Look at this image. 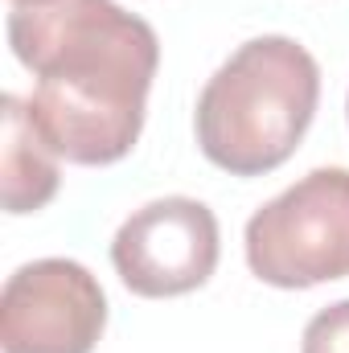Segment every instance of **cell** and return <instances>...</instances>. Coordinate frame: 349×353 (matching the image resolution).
I'll return each mask as SVG.
<instances>
[{
    "mask_svg": "<svg viewBox=\"0 0 349 353\" xmlns=\"http://www.w3.org/2000/svg\"><path fill=\"white\" fill-rule=\"evenodd\" d=\"M8 4H33V0H8Z\"/></svg>",
    "mask_w": 349,
    "mask_h": 353,
    "instance_id": "ba28073f",
    "label": "cell"
},
{
    "mask_svg": "<svg viewBox=\"0 0 349 353\" xmlns=\"http://www.w3.org/2000/svg\"><path fill=\"white\" fill-rule=\"evenodd\" d=\"M8 50L37 79L25 107L58 161L103 169L136 148L161 66L144 17L115 0L8 4Z\"/></svg>",
    "mask_w": 349,
    "mask_h": 353,
    "instance_id": "6da1fadb",
    "label": "cell"
},
{
    "mask_svg": "<svg viewBox=\"0 0 349 353\" xmlns=\"http://www.w3.org/2000/svg\"><path fill=\"white\" fill-rule=\"evenodd\" d=\"M321 103L317 58L283 33L243 41L197 94L201 157L230 176H267L292 161Z\"/></svg>",
    "mask_w": 349,
    "mask_h": 353,
    "instance_id": "7a4b0ae2",
    "label": "cell"
},
{
    "mask_svg": "<svg viewBox=\"0 0 349 353\" xmlns=\"http://www.w3.org/2000/svg\"><path fill=\"white\" fill-rule=\"evenodd\" d=\"M103 329L107 292L79 259H33L4 279V353H94Z\"/></svg>",
    "mask_w": 349,
    "mask_h": 353,
    "instance_id": "5b68a950",
    "label": "cell"
},
{
    "mask_svg": "<svg viewBox=\"0 0 349 353\" xmlns=\"http://www.w3.org/2000/svg\"><path fill=\"white\" fill-rule=\"evenodd\" d=\"M243 251L251 275L283 292L349 279V169H312L259 205Z\"/></svg>",
    "mask_w": 349,
    "mask_h": 353,
    "instance_id": "3957f363",
    "label": "cell"
},
{
    "mask_svg": "<svg viewBox=\"0 0 349 353\" xmlns=\"http://www.w3.org/2000/svg\"><path fill=\"white\" fill-rule=\"evenodd\" d=\"M58 152L41 140L25 99H0V201L4 214H37L58 197Z\"/></svg>",
    "mask_w": 349,
    "mask_h": 353,
    "instance_id": "8992f818",
    "label": "cell"
},
{
    "mask_svg": "<svg viewBox=\"0 0 349 353\" xmlns=\"http://www.w3.org/2000/svg\"><path fill=\"white\" fill-rule=\"evenodd\" d=\"M346 115H349V99H346Z\"/></svg>",
    "mask_w": 349,
    "mask_h": 353,
    "instance_id": "9c48e42d",
    "label": "cell"
},
{
    "mask_svg": "<svg viewBox=\"0 0 349 353\" xmlns=\"http://www.w3.org/2000/svg\"><path fill=\"white\" fill-rule=\"evenodd\" d=\"M300 353H349V300L321 308L300 337Z\"/></svg>",
    "mask_w": 349,
    "mask_h": 353,
    "instance_id": "52a82bcc",
    "label": "cell"
},
{
    "mask_svg": "<svg viewBox=\"0 0 349 353\" xmlns=\"http://www.w3.org/2000/svg\"><path fill=\"white\" fill-rule=\"evenodd\" d=\"M222 255V230L206 201L157 197L123 218L111 239V267L132 296L173 300L210 283Z\"/></svg>",
    "mask_w": 349,
    "mask_h": 353,
    "instance_id": "277c9868",
    "label": "cell"
}]
</instances>
